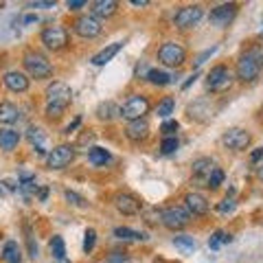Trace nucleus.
Here are the masks:
<instances>
[{"label":"nucleus","instance_id":"f257e3e1","mask_svg":"<svg viewBox=\"0 0 263 263\" xmlns=\"http://www.w3.org/2000/svg\"><path fill=\"white\" fill-rule=\"evenodd\" d=\"M72 101V90L70 86H66L64 81H53L46 88V117L48 119H60L64 110Z\"/></svg>","mask_w":263,"mask_h":263},{"label":"nucleus","instance_id":"f03ea898","mask_svg":"<svg viewBox=\"0 0 263 263\" xmlns=\"http://www.w3.org/2000/svg\"><path fill=\"white\" fill-rule=\"evenodd\" d=\"M22 66H24V70H27V77H33V79H46V77L53 75L51 62H48L46 57L42 53H37V51L24 53Z\"/></svg>","mask_w":263,"mask_h":263},{"label":"nucleus","instance_id":"7ed1b4c3","mask_svg":"<svg viewBox=\"0 0 263 263\" xmlns=\"http://www.w3.org/2000/svg\"><path fill=\"white\" fill-rule=\"evenodd\" d=\"M147 112H149V101H147V97H143V95H134V97H129L127 101L123 103L121 117L129 123V121L145 119V114H147Z\"/></svg>","mask_w":263,"mask_h":263},{"label":"nucleus","instance_id":"20e7f679","mask_svg":"<svg viewBox=\"0 0 263 263\" xmlns=\"http://www.w3.org/2000/svg\"><path fill=\"white\" fill-rule=\"evenodd\" d=\"M184 60H186V51L178 42H164L158 48V62H162L164 66H169V68H178V66H182Z\"/></svg>","mask_w":263,"mask_h":263},{"label":"nucleus","instance_id":"39448f33","mask_svg":"<svg viewBox=\"0 0 263 263\" xmlns=\"http://www.w3.org/2000/svg\"><path fill=\"white\" fill-rule=\"evenodd\" d=\"M237 79L239 81H254L259 77L261 72V64H259V57L254 53H246L239 57V62H237Z\"/></svg>","mask_w":263,"mask_h":263},{"label":"nucleus","instance_id":"423d86ee","mask_svg":"<svg viewBox=\"0 0 263 263\" xmlns=\"http://www.w3.org/2000/svg\"><path fill=\"white\" fill-rule=\"evenodd\" d=\"M160 221L164 228L169 230H180L184 228L189 221H191V215H189V211L184 206H169L160 213Z\"/></svg>","mask_w":263,"mask_h":263},{"label":"nucleus","instance_id":"0eeeda50","mask_svg":"<svg viewBox=\"0 0 263 263\" xmlns=\"http://www.w3.org/2000/svg\"><path fill=\"white\" fill-rule=\"evenodd\" d=\"M40 40H42V44L48 48V51H62V48L68 44V31L64 27H60V24L46 27L42 31V35H40Z\"/></svg>","mask_w":263,"mask_h":263},{"label":"nucleus","instance_id":"6e6552de","mask_svg":"<svg viewBox=\"0 0 263 263\" xmlns=\"http://www.w3.org/2000/svg\"><path fill=\"white\" fill-rule=\"evenodd\" d=\"M230 86H233V75L226 66H215L206 75V88L211 92H224Z\"/></svg>","mask_w":263,"mask_h":263},{"label":"nucleus","instance_id":"1a4fd4ad","mask_svg":"<svg viewBox=\"0 0 263 263\" xmlns=\"http://www.w3.org/2000/svg\"><path fill=\"white\" fill-rule=\"evenodd\" d=\"M72 158H75V147L72 145H57L55 149L46 156V164L51 169H64L72 162Z\"/></svg>","mask_w":263,"mask_h":263},{"label":"nucleus","instance_id":"9d476101","mask_svg":"<svg viewBox=\"0 0 263 263\" xmlns=\"http://www.w3.org/2000/svg\"><path fill=\"white\" fill-rule=\"evenodd\" d=\"M202 15H204V9L200 5H189V7H182V9L176 13L174 24L178 29H191L202 20Z\"/></svg>","mask_w":263,"mask_h":263},{"label":"nucleus","instance_id":"9b49d317","mask_svg":"<svg viewBox=\"0 0 263 263\" xmlns=\"http://www.w3.org/2000/svg\"><path fill=\"white\" fill-rule=\"evenodd\" d=\"M72 31H75L79 37L90 40V37H97L99 33H101V22L86 13V15H79V18L72 22Z\"/></svg>","mask_w":263,"mask_h":263},{"label":"nucleus","instance_id":"f8f14e48","mask_svg":"<svg viewBox=\"0 0 263 263\" xmlns=\"http://www.w3.org/2000/svg\"><path fill=\"white\" fill-rule=\"evenodd\" d=\"M221 143H224L228 149H235V152H241L246 147L250 145V134L241 127H233L224 132V136H221Z\"/></svg>","mask_w":263,"mask_h":263},{"label":"nucleus","instance_id":"ddd939ff","mask_svg":"<svg viewBox=\"0 0 263 263\" xmlns=\"http://www.w3.org/2000/svg\"><path fill=\"white\" fill-rule=\"evenodd\" d=\"M213 169H215V162H213L211 158H197L193 160L191 164V171H193V182L197 186H206L209 184V176L213 174Z\"/></svg>","mask_w":263,"mask_h":263},{"label":"nucleus","instance_id":"4468645a","mask_svg":"<svg viewBox=\"0 0 263 263\" xmlns=\"http://www.w3.org/2000/svg\"><path fill=\"white\" fill-rule=\"evenodd\" d=\"M114 206L119 209V213L123 215H138L143 211V204L138 197H134L132 193H117L114 195Z\"/></svg>","mask_w":263,"mask_h":263},{"label":"nucleus","instance_id":"2eb2a0df","mask_svg":"<svg viewBox=\"0 0 263 263\" xmlns=\"http://www.w3.org/2000/svg\"><path fill=\"white\" fill-rule=\"evenodd\" d=\"M235 13H237V5L235 3H226V5H219V7H215V9L211 11V22L215 24V27H219V29H226L230 22H233V18H235Z\"/></svg>","mask_w":263,"mask_h":263},{"label":"nucleus","instance_id":"dca6fc26","mask_svg":"<svg viewBox=\"0 0 263 263\" xmlns=\"http://www.w3.org/2000/svg\"><path fill=\"white\" fill-rule=\"evenodd\" d=\"M3 84H5L7 88H9L11 92H27L29 86H31V79L27 77V72L9 70V72H5Z\"/></svg>","mask_w":263,"mask_h":263},{"label":"nucleus","instance_id":"f3484780","mask_svg":"<svg viewBox=\"0 0 263 263\" xmlns=\"http://www.w3.org/2000/svg\"><path fill=\"white\" fill-rule=\"evenodd\" d=\"M184 209L189 211V215H206L209 213V200L202 193H186L184 195Z\"/></svg>","mask_w":263,"mask_h":263},{"label":"nucleus","instance_id":"a211bd4d","mask_svg":"<svg viewBox=\"0 0 263 263\" xmlns=\"http://www.w3.org/2000/svg\"><path fill=\"white\" fill-rule=\"evenodd\" d=\"M125 136L129 138L132 143H141L149 136V123L145 119H138V121H129L125 125Z\"/></svg>","mask_w":263,"mask_h":263},{"label":"nucleus","instance_id":"6ab92c4d","mask_svg":"<svg viewBox=\"0 0 263 263\" xmlns=\"http://www.w3.org/2000/svg\"><path fill=\"white\" fill-rule=\"evenodd\" d=\"M119 9V5L114 3V0H95L92 3V18H112L114 13H117Z\"/></svg>","mask_w":263,"mask_h":263},{"label":"nucleus","instance_id":"aec40b11","mask_svg":"<svg viewBox=\"0 0 263 263\" xmlns=\"http://www.w3.org/2000/svg\"><path fill=\"white\" fill-rule=\"evenodd\" d=\"M20 132H15L11 127H0V149L3 152H13L20 143Z\"/></svg>","mask_w":263,"mask_h":263},{"label":"nucleus","instance_id":"412c9836","mask_svg":"<svg viewBox=\"0 0 263 263\" xmlns=\"http://www.w3.org/2000/svg\"><path fill=\"white\" fill-rule=\"evenodd\" d=\"M18 117H20V110L11 101L0 103V125H13L18 121Z\"/></svg>","mask_w":263,"mask_h":263},{"label":"nucleus","instance_id":"4be33fe9","mask_svg":"<svg viewBox=\"0 0 263 263\" xmlns=\"http://www.w3.org/2000/svg\"><path fill=\"white\" fill-rule=\"evenodd\" d=\"M121 48H123V42H114V44H110V46H105L103 51H99V53H97L90 62H92L95 66H105V64H108V62L112 60L114 55H117V53L121 51Z\"/></svg>","mask_w":263,"mask_h":263},{"label":"nucleus","instance_id":"5701e85b","mask_svg":"<svg viewBox=\"0 0 263 263\" xmlns=\"http://www.w3.org/2000/svg\"><path fill=\"white\" fill-rule=\"evenodd\" d=\"M117 117H121V108L114 101L99 103V108H97V119L99 121H112V119H117Z\"/></svg>","mask_w":263,"mask_h":263},{"label":"nucleus","instance_id":"b1692460","mask_svg":"<svg viewBox=\"0 0 263 263\" xmlns=\"http://www.w3.org/2000/svg\"><path fill=\"white\" fill-rule=\"evenodd\" d=\"M114 237L121 241H145L147 239V235L141 233V230H132L127 226H119V228H114Z\"/></svg>","mask_w":263,"mask_h":263},{"label":"nucleus","instance_id":"393cba45","mask_svg":"<svg viewBox=\"0 0 263 263\" xmlns=\"http://www.w3.org/2000/svg\"><path fill=\"white\" fill-rule=\"evenodd\" d=\"M3 261L5 263H22V248L18 241H7L3 248Z\"/></svg>","mask_w":263,"mask_h":263},{"label":"nucleus","instance_id":"a878e982","mask_svg":"<svg viewBox=\"0 0 263 263\" xmlns=\"http://www.w3.org/2000/svg\"><path fill=\"white\" fill-rule=\"evenodd\" d=\"M110 152L108 149H103V147H90V152H88V160L95 164V167H103V164H108L110 162Z\"/></svg>","mask_w":263,"mask_h":263},{"label":"nucleus","instance_id":"bb28decb","mask_svg":"<svg viewBox=\"0 0 263 263\" xmlns=\"http://www.w3.org/2000/svg\"><path fill=\"white\" fill-rule=\"evenodd\" d=\"M149 84H154V86H167V84H171V77L169 72H164V70H158V68H152L149 72H147V77H145Z\"/></svg>","mask_w":263,"mask_h":263},{"label":"nucleus","instance_id":"cd10ccee","mask_svg":"<svg viewBox=\"0 0 263 263\" xmlns=\"http://www.w3.org/2000/svg\"><path fill=\"white\" fill-rule=\"evenodd\" d=\"M174 110H176V99L174 97H164L162 101L156 105V114H158L160 119H169L171 114H174Z\"/></svg>","mask_w":263,"mask_h":263},{"label":"nucleus","instance_id":"c85d7f7f","mask_svg":"<svg viewBox=\"0 0 263 263\" xmlns=\"http://www.w3.org/2000/svg\"><path fill=\"white\" fill-rule=\"evenodd\" d=\"M48 250H51V254L57 259V261H64L66 259V243H64V239L60 235H55L53 239H51V243H48Z\"/></svg>","mask_w":263,"mask_h":263},{"label":"nucleus","instance_id":"c756f323","mask_svg":"<svg viewBox=\"0 0 263 263\" xmlns=\"http://www.w3.org/2000/svg\"><path fill=\"white\" fill-rule=\"evenodd\" d=\"M230 241H233V237H230L228 233H224V230H215V233L211 235V239H209V248L217 250L221 243H230Z\"/></svg>","mask_w":263,"mask_h":263},{"label":"nucleus","instance_id":"7c9ffc66","mask_svg":"<svg viewBox=\"0 0 263 263\" xmlns=\"http://www.w3.org/2000/svg\"><path fill=\"white\" fill-rule=\"evenodd\" d=\"M27 138H29V141L35 145V147H42L46 134H44V129L40 127V125H31V127L27 129Z\"/></svg>","mask_w":263,"mask_h":263},{"label":"nucleus","instance_id":"2f4dec72","mask_svg":"<svg viewBox=\"0 0 263 263\" xmlns=\"http://www.w3.org/2000/svg\"><path fill=\"white\" fill-rule=\"evenodd\" d=\"M174 246H176V248H180L182 252H193V250H195V241H193V237H186V235L174 237Z\"/></svg>","mask_w":263,"mask_h":263},{"label":"nucleus","instance_id":"473e14b6","mask_svg":"<svg viewBox=\"0 0 263 263\" xmlns=\"http://www.w3.org/2000/svg\"><path fill=\"white\" fill-rule=\"evenodd\" d=\"M178 149V138L176 136H164L160 143V152L162 154H174Z\"/></svg>","mask_w":263,"mask_h":263},{"label":"nucleus","instance_id":"72a5a7b5","mask_svg":"<svg viewBox=\"0 0 263 263\" xmlns=\"http://www.w3.org/2000/svg\"><path fill=\"white\" fill-rule=\"evenodd\" d=\"M221 182H224V171H221L219 167H215V169H213V174L209 176V189H217Z\"/></svg>","mask_w":263,"mask_h":263},{"label":"nucleus","instance_id":"f704fd0d","mask_svg":"<svg viewBox=\"0 0 263 263\" xmlns=\"http://www.w3.org/2000/svg\"><path fill=\"white\" fill-rule=\"evenodd\" d=\"M95 241H97V230H95V228H88L86 235H84V250H86V252H92Z\"/></svg>","mask_w":263,"mask_h":263},{"label":"nucleus","instance_id":"c9c22d12","mask_svg":"<svg viewBox=\"0 0 263 263\" xmlns=\"http://www.w3.org/2000/svg\"><path fill=\"white\" fill-rule=\"evenodd\" d=\"M237 206V202L233 200V197H226V200H221L217 204V213H221V215H226V213H233Z\"/></svg>","mask_w":263,"mask_h":263},{"label":"nucleus","instance_id":"e433bc0d","mask_svg":"<svg viewBox=\"0 0 263 263\" xmlns=\"http://www.w3.org/2000/svg\"><path fill=\"white\" fill-rule=\"evenodd\" d=\"M178 127H180V125H178V121H174V119H167V121H164L162 125H160V132H162L164 136H174V132H176Z\"/></svg>","mask_w":263,"mask_h":263},{"label":"nucleus","instance_id":"4c0bfd02","mask_svg":"<svg viewBox=\"0 0 263 263\" xmlns=\"http://www.w3.org/2000/svg\"><path fill=\"white\" fill-rule=\"evenodd\" d=\"M64 197L72 204V206H86V200L81 195H77L75 191H64Z\"/></svg>","mask_w":263,"mask_h":263},{"label":"nucleus","instance_id":"58836bf2","mask_svg":"<svg viewBox=\"0 0 263 263\" xmlns=\"http://www.w3.org/2000/svg\"><path fill=\"white\" fill-rule=\"evenodd\" d=\"M103 263H132V261H129L127 254H123V252H112Z\"/></svg>","mask_w":263,"mask_h":263},{"label":"nucleus","instance_id":"ea45409f","mask_svg":"<svg viewBox=\"0 0 263 263\" xmlns=\"http://www.w3.org/2000/svg\"><path fill=\"white\" fill-rule=\"evenodd\" d=\"M31 9H53L55 0H37V3H29Z\"/></svg>","mask_w":263,"mask_h":263},{"label":"nucleus","instance_id":"a19ab883","mask_svg":"<svg viewBox=\"0 0 263 263\" xmlns=\"http://www.w3.org/2000/svg\"><path fill=\"white\" fill-rule=\"evenodd\" d=\"M27 246H29V257L31 259H37V243L33 241L31 235H27Z\"/></svg>","mask_w":263,"mask_h":263},{"label":"nucleus","instance_id":"79ce46f5","mask_svg":"<svg viewBox=\"0 0 263 263\" xmlns=\"http://www.w3.org/2000/svg\"><path fill=\"white\" fill-rule=\"evenodd\" d=\"M215 51H217V46H213V48H209V51H204V53H202L200 57H197V62H195V66H202V64H204V62H206V60H209V57H211L213 53H215Z\"/></svg>","mask_w":263,"mask_h":263},{"label":"nucleus","instance_id":"37998d69","mask_svg":"<svg viewBox=\"0 0 263 263\" xmlns=\"http://www.w3.org/2000/svg\"><path fill=\"white\" fill-rule=\"evenodd\" d=\"M66 7H68L70 11H77V9H81V7H86V0H68Z\"/></svg>","mask_w":263,"mask_h":263},{"label":"nucleus","instance_id":"c03bdc74","mask_svg":"<svg viewBox=\"0 0 263 263\" xmlns=\"http://www.w3.org/2000/svg\"><path fill=\"white\" fill-rule=\"evenodd\" d=\"M197 77H200V72H193V75H191V77H189V81H184V86H182V88L186 90V88H189V86H191V84H193V81H195Z\"/></svg>","mask_w":263,"mask_h":263},{"label":"nucleus","instance_id":"a18cd8bd","mask_svg":"<svg viewBox=\"0 0 263 263\" xmlns=\"http://www.w3.org/2000/svg\"><path fill=\"white\" fill-rule=\"evenodd\" d=\"M79 123H81V119H79V117H77V119H75V121H72V123H70V125H68V127H66V134H70V132H72V129H75V127H77V125H79Z\"/></svg>","mask_w":263,"mask_h":263},{"label":"nucleus","instance_id":"49530a36","mask_svg":"<svg viewBox=\"0 0 263 263\" xmlns=\"http://www.w3.org/2000/svg\"><path fill=\"white\" fill-rule=\"evenodd\" d=\"M37 197H40V200H46V197H48V189L46 186H42V189H40V191H37Z\"/></svg>","mask_w":263,"mask_h":263},{"label":"nucleus","instance_id":"de8ad7c7","mask_svg":"<svg viewBox=\"0 0 263 263\" xmlns=\"http://www.w3.org/2000/svg\"><path fill=\"white\" fill-rule=\"evenodd\" d=\"M261 158H263V147H261V149H257V152L252 154V162H257V160H261Z\"/></svg>","mask_w":263,"mask_h":263},{"label":"nucleus","instance_id":"09e8293b","mask_svg":"<svg viewBox=\"0 0 263 263\" xmlns=\"http://www.w3.org/2000/svg\"><path fill=\"white\" fill-rule=\"evenodd\" d=\"M3 184H5L7 189H11V191H15V189H18V184H15V182H13V180H5V182H3Z\"/></svg>","mask_w":263,"mask_h":263},{"label":"nucleus","instance_id":"8fccbe9b","mask_svg":"<svg viewBox=\"0 0 263 263\" xmlns=\"http://www.w3.org/2000/svg\"><path fill=\"white\" fill-rule=\"evenodd\" d=\"M132 5L134 7H147L149 3H147V0H132Z\"/></svg>","mask_w":263,"mask_h":263},{"label":"nucleus","instance_id":"3c124183","mask_svg":"<svg viewBox=\"0 0 263 263\" xmlns=\"http://www.w3.org/2000/svg\"><path fill=\"white\" fill-rule=\"evenodd\" d=\"M259 178H261V180H263V167H261V169H259Z\"/></svg>","mask_w":263,"mask_h":263},{"label":"nucleus","instance_id":"603ef678","mask_svg":"<svg viewBox=\"0 0 263 263\" xmlns=\"http://www.w3.org/2000/svg\"><path fill=\"white\" fill-rule=\"evenodd\" d=\"M259 64H261V66H263V53H261V57H259Z\"/></svg>","mask_w":263,"mask_h":263},{"label":"nucleus","instance_id":"864d4df0","mask_svg":"<svg viewBox=\"0 0 263 263\" xmlns=\"http://www.w3.org/2000/svg\"><path fill=\"white\" fill-rule=\"evenodd\" d=\"M57 263H70V261H66V259H64V261H57Z\"/></svg>","mask_w":263,"mask_h":263},{"label":"nucleus","instance_id":"5fc2aeb1","mask_svg":"<svg viewBox=\"0 0 263 263\" xmlns=\"http://www.w3.org/2000/svg\"><path fill=\"white\" fill-rule=\"evenodd\" d=\"M0 193H3V191H0Z\"/></svg>","mask_w":263,"mask_h":263}]
</instances>
